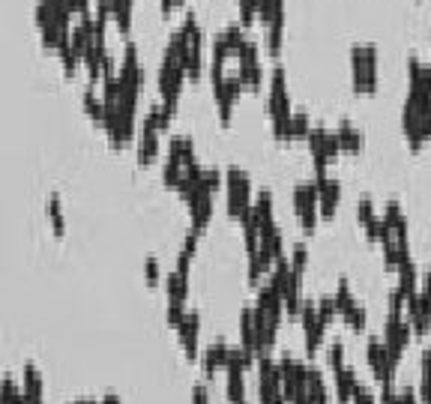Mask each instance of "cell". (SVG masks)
<instances>
[{"label":"cell","instance_id":"obj_21","mask_svg":"<svg viewBox=\"0 0 431 404\" xmlns=\"http://www.w3.org/2000/svg\"><path fill=\"white\" fill-rule=\"evenodd\" d=\"M261 249L269 252L273 258H285V234L276 222H269L261 228Z\"/></svg>","mask_w":431,"mask_h":404},{"label":"cell","instance_id":"obj_48","mask_svg":"<svg viewBox=\"0 0 431 404\" xmlns=\"http://www.w3.org/2000/svg\"><path fill=\"white\" fill-rule=\"evenodd\" d=\"M308 404H318V401H312V398H308Z\"/></svg>","mask_w":431,"mask_h":404},{"label":"cell","instance_id":"obj_34","mask_svg":"<svg viewBox=\"0 0 431 404\" xmlns=\"http://www.w3.org/2000/svg\"><path fill=\"white\" fill-rule=\"evenodd\" d=\"M377 215H381V213H377V207H374V201L369 198V195H362L359 201H357V222L362 225V228H369L374 219H377Z\"/></svg>","mask_w":431,"mask_h":404},{"label":"cell","instance_id":"obj_28","mask_svg":"<svg viewBox=\"0 0 431 404\" xmlns=\"http://www.w3.org/2000/svg\"><path fill=\"white\" fill-rule=\"evenodd\" d=\"M45 213H48V222H51L54 237H63V234H66V219H63V204H60V195H57V192L48 195Z\"/></svg>","mask_w":431,"mask_h":404},{"label":"cell","instance_id":"obj_41","mask_svg":"<svg viewBox=\"0 0 431 404\" xmlns=\"http://www.w3.org/2000/svg\"><path fill=\"white\" fill-rule=\"evenodd\" d=\"M398 404H422V401H420V386L401 383V386H398Z\"/></svg>","mask_w":431,"mask_h":404},{"label":"cell","instance_id":"obj_43","mask_svg":"<svg viewBox=\"0 0 431 404\" xmlns=\"http://www.w3.org/2000/svg\"><path fill=\"white\" fill-rule=\"evenodd\" d=\"M192 404H210V389L204 381L192 383Z\"/></svg>","mask_w":431,"mask_h":404},{"label":"cell","instance_id":"obj_49","mask_svg":"<svg viewBox=\"0 0 431 404\" xmlns=\"http://www.w3.org/2000/svg\"><path fill=\"white\" fill-rule=\"evenodd\" d=\"M237 404H249V401H237Z\"/></svg>","mask_w":431,"mask_h":404},{"label":"cell","instance_id":"obj_37","mask_svg":"<svg viewBox=\"0 0 431 404\" xmlns=\"http://www.w3.org/2000/svg\"><path fill=\"white\" fill-rule=\"evenodd\" d=\"M335 303H339V315H342V308L350 303V300H354V291H350V281L347 279H339V281H335Z\"/></svg>","mask_w":431,"mask_h":404},{"label":"cell","instance_id":"obj_29","mask_svg":"<svg viewBox=\"0 0 431 404\" xmlns=\"http://www.w3.org/2000/svg\"><path fill=\"white\" fill-rule=\"evenodd\" d=\"M273 264H276V258H273L269 252H264V249L252 252V254H249V281H252V285H258L261 276H264Z\"/></svg>","mask_w":431,"mask_h":404},{"label":"cell","instance_id":"obj_18","mask_svg":"<svg viewBox=\"0 0 431 404\" xmlns=\"http://www.w3.org/2000/svg\"><path fill=\"white\" fill-rule=\"evenodd\" d=\"M228 350H231V344H228L222 335H219V339H213V342L204 347V354H201V366H204V374H207V377H213L216 369H225Z\"/></svg>","mask_w":431,"mask_h":404},{"label":"cell","instance_id":"obj_31","mask_svg":"<svg viewBox=\"0 0 431 404\" xmlns=\"http://www.w3.org/2000/svg\"><path fill=\"white\" fill-rule=\"evenodd\" d=\"M81 105H84V111H87L93 120H99V123H102V117H105V102H102V96H96V87H93L90 81H87L84 93H81Z\"/></svg>","mask_w":431,"mask_h":404},{"label":"cell","instance_id":"obj_38","mask_svg":"<svg viewBox=\"0 0 431 404\" xmlns=\"http://www.w3.org/2000/svg\"><path fill=\"white\" fill-rule=\"evenodd\" d=\"M377 401H381V404H398V383L396 381H384L381 393H377Z\"/></svg>","mask_w":431,"mask_h":404},{"label":"cell","instance_id":"obj_33","mask_svg":"<svg viewBox=\"0 0 431 404\" xmlns=\"http://www.w3.org/2000/svg\"><path fill=\"white\" fill-rule=\"evenodd\" d=\"M288 261H291V269H293L296 276L306 273V266H308V261H312V258H308V246H306L303 240L291 246V258H288Z\"/></svg>","mask_w":431,"mask_h":404},{"label":"cell","instance_id":"obj_17","mask_svg":"<svg viewBox=\"0 0 431 404\" xmlns=\"http://www.w3.org/2000/svg\"><path fill=\"white\" fill-rule=\"evenodd\" d=\"M306 389H308V398H312V401H318V404H330V383H327V377H323V369L318 366L315 359H308Z\"/></svg>","mask_w":431,"mask_h":404},{"label":"cell","instance_id":"obj_8","mask_svg":"<svg viewBox=\"0 0 431 404\" xmlns=\"http://www.w3.org/2000/svg\"><path fill=\"white\" fill-rule=\"evenodd\" d=\"M300 323H303V332H306V350H308V357H312L323 342V332H327V323H323L320 315H318V300H312V296H306L303 305H300Z\"/></svg>","mask_w":431,"mask_h":404},{"label":"cell","instance_id":"obj_40","mask_svg":"<svg viewBox=\"0 0 431 404\" xmlns=\"http://www.w3.org/2000/svg\"><path fill=\"white\" fill-rule=\"evenodd\" d=\"M350 404H381V401H377V395H374L371 386L359 383V386L354 389V398H350Z\"/></svg>","mask_w":431,"mask_h":404},{"label":"cell","instance_id":"obj_23","mask_svg":"<svg viewBox=\"0 0 431 404\" xmlns=\"http://www.w3.org/2000/svg\"><path fill=\"white\" fill-rule=\"evenodd\" d=\"M132 6L135 0H111V21L117 24V33L129 39V30H132Z\"/></svg>","mask_w":431,"mask_h":404},{"label":"cell","instance_id":"obj_39","mask_svg":"<svg viewBox=\"0 0 431 404\" xmlns=\"http://www.w3.org/2000/svg\"><path fill=\"white\" fill-rule=\"evenodd\" d=\"M201 180H204V186L210 189L213 195L225 186V177H222V171H219V168H204V177H201Z\"/></svg>","mask_w":431,"mask_h":404},{"label":"cell","instance_id":"obj_24","mask_svg":"<svg viewBox=\"0 0 431 404\" xmlns=\"http://www.w3.org/2000/svg\"><path fill=\"white\" fill-rule=\"evenodd\" d=\"M384 222H386V228L393 231L396 237H408V215H404V210H401V204L398 201H386V207H384Z\"/></svg>","mask_w":431,"mask_h":404},{"label":"cell","instance_id":"obj_2","mask_svg":"<svg viewBox=\"0 0 431 404\" xmlns=\"http://www.w3.org/2000/svg\"><path fill=\"white\" fill-rule=\"evenodd\" d=\"M377 45L362 43L350 48V81L357 93H374L377 90Z\"/></svg>","mask_w":431,"mask_h":404},{"label":"cell","instance_id":"obj_32","mask_svg":"<svg viewBox=\"0 0 431 404\" xmlns=\"http://www.w3.org/2000/svg\"><path fill=\"white\" fill-rule=\"evenodd\" d=\"M312 117H308L303 108H293L291 114V138H308V132H312Z\"/></svg>","mask_w":431,"mask_h":404},{"label":"cell","instance_id":"obj_30","mask_svg":"<svg viewBox=\"0 0 431 404\" xmlns=\"http://www.w3.org/2000/svg\"><path fill=\"white\" fill-rule=\"evenodd\" d=\"M342 318L347 320V327H354V330H366V323H369V312H366V303L362 300H350L345 308H342Z\"/></svg>","mask_w":431,"mask_h":404},{"label":"cell","instance_id":"obj_15","mask_svg":"<svg viewBox=\"0 0 431 404\" xmlns=\"http://www.w3.org/2000/svg\"><path fill=\"white\" fill-rule=\"evenodd\" d=\"M335 135H339L342 150H347V153H359L362 147H366V132H362L350 117H339V123H335Z\"/></svg>","mask_w":431,"mask_h":404},{"label":"cell","instance_id":"obj_19","mask_svg":"<svg viewBox=\"0 0 431 404\" xmlns=\"http://www.w3.org/2000/svg\"><path fill=\"white\" fill-rule=\"evenodd\" d=\"M240 344L258 359V342H254V305L246 303L240 308Z\"/></svg>","mask_w":431,"mask_h":404},{"label":"cell","instance_id":"obj_7","mask_svg":"<svg viewBox=\"0 0 431 404\" xmlns=\"http://www.w3.org/2000/svg\"><path fill=\"white\" fill-rule=\"evenodd\" d=\"M410 332H413V327H410L408 315L398 312V308H389L386 320H384V344H386L389 354L401 357L404 347L410 344Z\"/></svg>","mask_w":431,"mask_h":404},{"label":"cell","instance_id":"obj_11","mask_svg":"<svg viewBox=\"0 0 431 404\" xmlns=\"http://www.w3.org/2000/svg\"><path fill=\"white\" fill-rule=\"evenodd\" d=\"M408 320L413 332H428L431 323V293L416 291L413 296H408Z\"/></svg>","mask_w":431,"mask_h":404},{"label":"cell","instance_id":"obj_46","mask_svg":"<svg viewBox=\"0 0 431 404\" xmlns=\"http://www.w3.org/2000/svg\"><path fill=\"white\" fill-rule=\"evenodd\" d=\"M258 404H288L285 395H273V398H258Z\"/></svg>","mask_w":431,"mask_h":404},{"label":"cell","instance_id":"obj_5","mask_svg":"<svg viewBox=\"0 0 431 404\" xmlns=\"http://www.w3.org/2000/svg\"><path fill=\"white\" fill-rule=\"evenodd\" d=\"M366 357H369V366H371V371H374V381H377V383H384V381H396V371H398L401 357L389 354L386 344H384V335L369 332Z\"/></svg>","mask_w":431,"mask_h":404},{"label":"cell","instance_id":"obj_13","mask_svg":"<svg viewBox=\"0 0 431 404\" xmlns=\"http://www.w3.org/2000/svg\"><path fill=\"white\" fill-rule=\"evenodd\" d=\"M177 335H180V344L186 350V357L195 359L198 357V335H201V315H198V308H189V312L183 315L180 327H177Z\"/></svg>","mask_w":431,"mask_h":404},{"label":"cell","instance_id":"obj_44","mask_svg":"<svg viewBox=\"0 0 431 404\" xmlns=\"http://www.w3.org/2000/svg\"><path fill=\"white\" fill-rule=\"evenodd\" d=\"M198 237H201V231H198V228L189 225V231H186V237H183V252L195 254V249H198Z\"/></svg>","mask_w":431,"mask_h":404},{"label":"cell","instance_id":"obj_50","mask_svg":"<svg viewBox=\"0 0 431 404\" xmlns=\"http://www.w3.org/2000/svg\"><path fill=\"white\" fill-rule=\"evenodd\" d=\"M428 335H431V323H428Z\"/></svg>","mask_w":431,"mask_h":404},{"label":"cell","instance_id":"obj_9","mask_svg":"<svg viewBox=\"0 0 431 404\" xmlns=\"http://www.w3.org/2000/svg\"><path fill=\"white\" fill-rule=\"evenodd\" d=\"M237 63H240L237 75H240L242 84L252 87V90H261V87H264V66H261V51H258V45H254V43L242 45V51L237 54Z\"/></svg>","mask_w":431,"mask_h":404},{"label":"cell","instance_id":"obj_42","mask_svg":"<svg viewBox=\"0 0 431 404\" xmlns=\"http://www.w3.org/2000/svg\"><path fill=\"white\" fill-rule=\"evenodd\" d=\"M144 279L150 281V285H156V281L162 279V266H159V258H153V254H150V258L144 261Z\"/></svg>","mask_w":431,"mask_h":404},{"label":"cell","instance_id":"obj_16","mask_svg":"<svg viewBox=\"0 0 431 404\" xmlns=\"http://www.w3.org/2000/svg\"><path fill=\"white\" fill-rule=\"evenodd\" d=\"M21 389L27 395V404H43V371L36 369L33 359H27L21 366Z\"/></svg>","mask_w":431,"mask_h":404},{"label":"cell","instance_id":"obj_3","mask_svg":"<svg viewBox=\"0 0 431 404\" xmlns=\"http://www.w3.org/2000/svg\"><path fill=\"white\" fill-rule=\"evenodd\" d=\"M225 198H228V213H231V219L240 222L242 213H249L252 201H254L249 171H242L237 165L225 171Z\"/></svg>","mask_w":431,"mask_h":404},{"label":"cell","instance_id":"obj_14","mask_svg":"<svg viewBox=\"0 0 431 404\" xmlns=\"http://www.w3.org/2000/svg\"><path fill=\"white\" fill-rule=\"evenodd\" d=\"M318 183V195H320V215H335V207L342 201V180L335 174H327L323 180Z\"/></svg>","mask_w":431,"mask_h":404},{"label":"cell","instance_id":"obj_35","mask_svg":"<svg viewBox=\"0 0 431 404\" xmlns=\"http://www.w3.org/2000/svg\"><path fill=\"white\" fill-rule=\"evenodd\" d=\"M327 366L332 371H339L342 366H347V362H345V342L342 339H330L327 342Z\"/></svg>","mask_w":431,"mask_h":404},{"label":"cell","instance_id":"obj_36","mask_svg":"<svg viewBox=\"0 0 431 404\" xmlns=\"http://www.w3.org/2000/svg\"><path fill=\"white\" fill-rule=\"evenodd\" d=\"M318 315H320V320L327 323H332V318L339 315V303H335V296L332 293H323V296H318Z\"/></svg>","mask_w":431,"mask_h":404},{"label":"cell","instance_id":"obj_1","mask_svg":"<svg viewBox=\"0 0 431 404\" xmlns=\"http://www.w3.org/2000/svg\"><path fill=\"white\" fill-rule=\"evenodd\" d=\"M267 111H269V123H273V135L279 141H291V114L293 105L288 96V75L285 66L276 63L273 72H269V99H267Z\"/></svg>","mask_w":431,"mask_h":404},{"label":"cell","instance_id":"obj_6","mask_svg":"<svg viewBox=\"0 0 431 404\" xmlns=\"http://www.w3.org/2000/svg\"><path fill=\"white\" fill-rule=\"evenodd\" d=\"M159 102L150 105V111L144 114L138 126V165L147 168L159 156Z\"/></svg>","mask_w":431,"mask_h":404},{"label":"cell","instance_id":"obj_12","mask_svg":"<svg viewBox=\"0 0 431 404\" xmlns=\"http://www.w3.org/2000/svg\"><path fill=\"white\" fill-rule=\"evenodd\" d=\"M189 215H192V228H198V231H204L213 219V192L204 186V180H201L195 198L189 201Z\"/></svg>","mask_w":431,"mask_h":404},{"label":"cell","instance_id":"obj_26","mask_svg":"<svg viewBox=\"0 0 431 404\" xmlns=\"http://www.w3.org/2000/svg\"><path fill=\"white\" fill-rule=\"evenodd\" d=\"M396 288L404 293V300H408V296H413L416 291H420V273H416L413 258H410V261H404V264H398V285H396Z\"/></svg>","mask_w":431,"mask_h":404},{"label":"cell","instance_id":"obj_10","mask_svg":"<svg viewBox=\"0 0 431 404\" xmlns=\"http://www.w3.org/2000/svg\"><path fill=\"white\" fill-rule=\"evenodd\" d=\"M120 81L126 87L138 90L141 93V84H144V69H141V60H138V48H135L132 39H126V48H123V60H120V69H117Z\"/></svg>","mask_w":431,"mask_h":404},{"label":"cell","instance_id":"obj_22","mask_svg":"<svg viewBox=\"0 0 431 404\" xmlns=\"http://www.w3.org/2000/svg\"><path fill=\"white\" fill-rule=\"evenodd\" d=\"M165 293H168V303H186V296H189V273L171 269V273L165 276Z\"/></svg>","mask_w":431,"mask_h":404},{"label":"cell","instance_id":"obj_45","mask_svg":"<svg viewBox=\"0 0 431 404\" xmlns=\"http://www.w3.org/2000/svg\"><path fill=\"white\" fill-rule=\"evenodd\" d=\"M99 404H123V401H120V395H117V393H105V395L99 398Z\"/></svg>","mask_w":431,"mask_h":404},{"label":"cell","instance_id":"obj_4","mask_svg":"<svg viewBox=\"0 0 431 404\" xmlns=\"http://www.w3.org/2000/svg\"><path fill=\"white\" fill-rule=\"evenodd\" d=\"M293 210L300 215L303 231L312 234L318 228V215H320V195H318L315 180H300L293 186Z\"/></svg>","mask_w":431,"mask_h":404},{"label":"cell","instance_id":"obj_27","mask_svg":"<svg viewBox=\"0 0 431 404\" xmlns=\"http://www.w3.org/2000/svg\"><path fill=\"white\" fill-rule=\"evenodd\" d=\"M225 78H228V75H225ZM213 99H216V108H219V120H222V123H228V120H231V111H234L237 96H234L231 90H228L225 81L213 84Z\"/></svg>","mask_w":431,"mask_h":404},{"label":"cell","instance_id":"obj_25","mask_svg":"<svg viewBox=\"0 0 431 404\" xmlns=\"http://www.w3.org/2000/svg\"><path fill=\"white\" fill-rule=\"evenodd\" d=\"M252 210H254V219H258V225H269V222H276V215H273V192L269 189H258L254 192V201H252Z\"/></svg>","mask_w":431,"mask_h":404},{"label":"cell","instance_id":"obj_47","mask_svg":"<svg viewBox=\"0 0 431 404\" xmlns=\"http://www.w3.org/2000/svg\"><path fill=\"white\" fill-rule=\"evenodd\" d=\"M78 4V16H84V12H90V0H75Z\"/></svg>","mask_w":431,"mask_h":404},{"label":"cell","instance_id":"obj_20","mask_svg":"<svg viewBox=\"0 0 431 404\" xmlns=\"http://www.w3.org/2000/svg\"><path fill=\"white\" fill-rule=\"evenodd\" d=\"M357 386H359V377H357L354 366H342L339 371H335V398H339L342 404H347L350 398H354Z\"/></svg>","mask_w":431,"mask_h":404}]
</instances>
